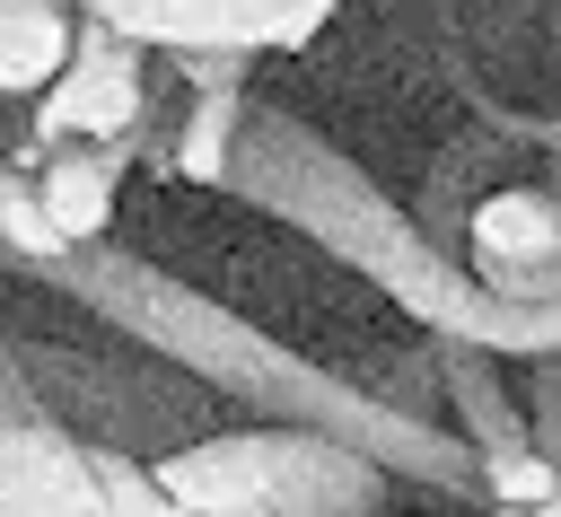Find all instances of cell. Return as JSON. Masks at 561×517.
I'll list each match as a JSON object with an SVG mask.
<instances>
[{
	"label": "cell",
	"instance_id": "6da1fadb",
	"mask_svg": "<svg viewBox=\"0 0 561 517\" xmlns=\"http://www.w3.org/2000/svg\"><path fill=\"white\" fill-rule=\"evenodd\" d=\"M26 280H44L53 298L88 307L105 333H123L131 351L167 359V368L193 377L210 403H237V412H254V421H289V429L342 438V447H359L368 464H386L403 491L482 508V456H473L447 421H421V412L377 403L351 368H324V359L289 351L280 333H263V324H245L237 307L202 298V289L175 280L167 263L96 237V245H61V254L26 263Z\"/></svg>",
	"mask_w": 561,
	"mask_h": 517
},
{
	"label": "cell",
	"instance_id": "7a4b0ae2",
	"mask_svg": "<svg viewBox=\"0 0 561 517\" xmlns=\"http://www.w3.org/2000/svg\"><path fill=\"white\" fill-rule=\"evenodd\" d=\"M149 473L184 517H377L403 491L359 447L289 429V421L202 429V438L149 456Z\"/></svg>",
	"mask_w": 561,
	"mask_h": 517
},
{
	"label": "cell",
	"instance_id": "3957f363",
	"mask_svg": "<svg viewBox=\"0 0 561 517\" xmlns=\"http://www.w3.org/2000/svg\"><path fill=\"white\" fill-rule=\"evenodd\" d=\"M26 394L79 438V447H123V456H167L210 421V394L175 377L149 351H88V342H9Z\"/></svg>",
	"mask_w": 561,
	"mask_h": 517
},
{
	"label": "cell",
	"instance_id": "277c9868",
	"mask_svg": "<svg viewBox=\"0 0 561 517\" xmlns=\"http://www.w3.org/2000/svg\"><path fill=\"white\" fill-rule=\"evenodd\" d=\"M149 79H158L149 70V44L79 18L53 88L35 96V123H26V149L18 158H44L61 140H140L149 131Z\"/></svg>",
	"mask_w": 561,
	"mask_h": 517
},
{
	"label": "cell",
	"instance_id": "5b68a950",
	"mask_svg": "<svg viewBox=\"0 0 561 517\" xmlns=\"http://www.w3.org/2000/svg\"><path fill=\"white\" fill-rule=\"evenodd\" d=\"M0 517H96V464L44 403L0 429Z\"/></svg>",
	"mask_w": 561,
	"mask_h": 517
},
{
	"label": "cell",
	"instance_id": "8992f818",
	"mask_svg": "<svg viewBox=\"0 0 561 517\" xmlns=\"http://www.w3.org/2000/svg\"><path fill=\"white\" fill-rule=\"evenodd\" d=\"M131 149H140V140H61V149L26 158V175H35V210H44L53 245H96V237L114 228Z\"/></svg>",
	"mask_w": 561,
	"mask_h": 517
},
{
	"label": "cell",
	"instance_id": "52a82bcc",
	"mask_svg": "<svg viewBox=\"0 0 561 517\" xmlns=\"http://www.w3.org/2000/svg\"><path fill=\"white\" fill-rule=\"evenodd\" d=\"M438 342V333H430ZM438 403H447V429L491 464V456H517L535 447L526 438V412H517V386H508V359L473 351V342H438Z\"/></svg>",
	"mask_w": 561,
	"mask_h": 517
},
{
	"label": "cell",
	"instance_id": "ba28073f",
	"mask_svg": "<svg viewBox=\"0 0 561 517\" xmlns=\"http://www.w3.org/2000/svg\"><path fill=\"white\" fill-rule=\"evenodd\" d=\"M465 245H473V272H482V280L535 272L543 254H561V193H543V184L473 193V210H465Z\"/></svg>",
	"mask_w": 561,
	"mask_h": 517
},
{
	"label": "cell",
	"instance_id": "9c48e42d",
	"mask_svg": "<svg viewBox=\"0 0 561 517\" xmlns=\"http://www.w3.org/2000/svg\"><path fill=\"white\" fill-rule=\"evenodd\" d=\"M79 35V9L70 0H0V96H44L61 53Z\"/></svg>",
	"mask_w": 561,
	"mask_h": 517
},
{
	"label": "cell",
	"instance_id": "30bf717a",
	"mask_svg": "<svg viewBox=\"0 0 561 517\" xmlns=\"http://www.w3.org/2000/svg\"><path fill=\"white\" fill-rule=\"evenodd\" d=\"M245 88H184V123H175V140L158 149L184 184H228V158H237V123H245Z\"/></svg>",
	"mask_w": 561,
	"mask_h": 517
},
{
	"label": "cell",
	"instance_id": "8fae6325",
	"mask_svg": "<svg viewBox=\"0 0 561 517\" xmlns=\"http://www.w3.org/2000/svg\"><path fill=\"white\" fill-rule=\"evenodd\" d=\"M88 464H96V517H184V508L158 491L149 456H123V447H88Z\"/></svg>",
	"mask_w": 561,
	"mask_h": 517
},
{
	"label": "cell",
	"instance_id": "7c38bea8",
	"mask_svg": "<svg viewBox=\"0 0 561 517\" xmlns=\"http://www.w3.org/2000/svg\"><path fill=\"white\" fill-rule=\"evenodd\" d=\"M351 377H359L377 403L438 421V342H430V351H394V359H377V368H351Z\"/></svg>",
	"mask_w": 561,
	"mask_h": 517
},
{
	"label": "cell",
	"instance_id": "4fadbf2b",
	"mask_svg": "<svg viewBox=\"0 0 561 517\" xmlns=\"http://www.w3.org/2000/svg\"><path fill=\"white\" fill-rule=\"evenodd\" d=\"M517 412H526V438L561 464V351L526 359V386H517Z\"/></svg>",
	"mask_w": 561,
	"mask_h": 517
},
{
	"label": "cell",
	"instance_id": "5bb4252c",
	"mask_svg": "<svg viewBox=\"0 0 561 517\" xmlns=\"http://www.w3.org/2000/svg\"><path fill=\"white\" fill-rule=\"evenodd\" d=\"M342 0H263V18H272V53H289V44H307L324 18H333Z\"/></svg>",
	"mask_w": 561,
	"mask_h": 517
},
{
	"label": "cell",
	"instance_id": "9a60e30c",
	"mask_svg": "<svg viewBox=\"0 0 561 517\" xmlns=\"http://www.w3.org/2000/svg\"><path fill=\"white\" fill-rule=\"evenodd\" d=\"M456 517H535V508H491V499H482V508H456Z\"/></svg>",
	"mask_w": 561,
	"mask_h": 517
},
{
	"label": "cell",
	"instance_id": "2e32d148",
	"mask_svg": "<svg viewBox=\"0 0 561 517\" xmlns=\"http://www.w3.org/2000/svg\"><path fill=\"white\" fill-rule=\"evenodd\" d=\"M535 517H561V491H552V499H543V508H535Z\"/></svg>",
	"mask_w": 561,
	"mask_h": 517
},
{
	"label": "cell",
	"instance_id": "e0dca14e",
	"mask_svg": "<svg viewBox=\"0 0 561 517\" xmlns=\"http://www.w3.org/2000/svg\"><path fill=\"white\" fill-rule=\"evenodd\" d=\"M377 517H394V508H377Z\"/></svg>",
	"mask_w": 561,
	"mask_h": 517
}]
</instances>
